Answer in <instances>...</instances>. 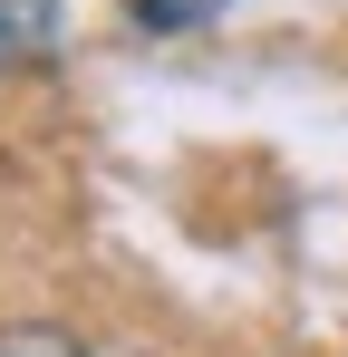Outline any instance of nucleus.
<instances>
[{"label": "nucleus", "instance_id": "f257e3e1", "mask_svg": "<svg viewBox=\"0 0 348 357\" xmlns=\"http://www.w3.org/2000/svg\"><path fill=\"white\" fill-rule=\"evenodd\" d=\"M58 49V0H0V68H39Z\"/></svg>", "mask_w": 348, "mask_h": 357}, {"label": "nucleus", "instance_id": "f03ea898", "mask_svg": "<svg viewBox=\"0 0 348 357\" xmlns=\"http://www.w3.org/2000/svg\"><path fill=\"white\" fill-rule=\"evenodd\" d=\"M126 10H136V20H145V29H213V20H223L232 0H126Z\"/></svg>", "mask_w": 348, "mask_h": 357}, {"label": "nucleus", "instance_id": "7ed1b4c3", "mask_svg": "<svg viewBox=\"0 0 348 357\" xmlns=\"http://www.w3.org/2000/svg\"><path fill=\"white\" fill-rule=\"evenodd\" d=\"M0 357H87L68 328H0Z\"/></svg>", "mask_w": 348, "mask_h": 357}]
</instances>
